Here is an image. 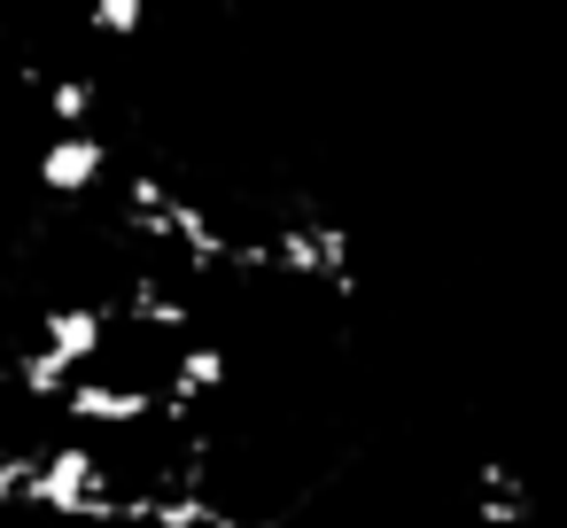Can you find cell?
I'll list each match as a JSON object with an SVG mask.
<instances>
[{
	"label": "cell",
	"mask_w": 567,
	"mask_h": 528,
	"mask_svg": "<svg viewBox=\"0 0 567 528\" xmlns=\"http://www.w3.org/2000/svg\"><path fill=\"white\" fill-rule=\"evenodd\" d=\"M164 412V396L156 389H141V381H117V373H102V365H86L79 381H71V396H63V420L71 427H86V435H133L141 420H156Z\"/></svg>",
	"instance_id": "1"
},
{
	"label": "cell",
	"mask_w": 567,
	"mask_h": 528,
	"mask_svg": "<svg viewBox=\"0 0 567 528\" xmlns=\"http://www.w3.org/2000/svg\"><path fill=\"white\" fill-rule=\"evenodd\" d=\"M110 334H117V303H86V296L48 303V319H40V350H48L55 365H71V373L102 365Z\"/></svg>",
	"instance_id": "2"
},
{
	"label": "cell",
	"mask_w": 567,
	"mask_h": 528,
	"mask_svg": "<svg viewBox=\"0 0 567 528\" xmlns=\"http://www.w3.org/2000/svg\"><path fill=\"white\" fill-rule=\"evenodd\" d=\"M226 528H272V520H249V513H234V520H226Z\"/></svg>",
	"instance_id": "3"
},
{
	"label": "cell",
	"mask_w": 567,
	"mask_h": 528,
	"mask_svg": "<svg viewBox=\"0 0 567 528\" xmlns=\"http://www.w3.org/2000/svg\"><path fill=\"white\" fill-rule=\"evenodd\" d=\"M559 528H567V520H559Z\"/></svg>",
	"instance_id": "4"
}]
</instances>
